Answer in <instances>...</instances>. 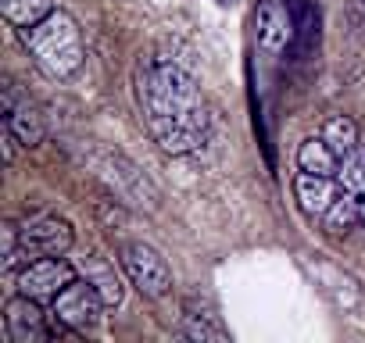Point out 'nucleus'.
Segmentation results:
<instances>
[{
	"label": "nucleus",
	"mask_w": 365,
	"mask_h": 343,
	"mask_svg": "<svg viewBox=\"0 0 365 343\" xmlns=\"http://www.w3.org/2000/svg\"><path fill=\"white\" fill-rule=\"evenodd\" d=\"M336 179L344 190H351L358 197V208H361V226H365V147H358L354 154H347L340 161V172Z\"/></svg>",
	"instance_id": "nucleus-16"
},
{
	"label": "nucleus",
	"mask_w": 365,
	"mask_h": 343,
	"mask_svg": "<svg viewBox=\"0 0 365 343\" xmlns=\"http://www.w3.org/2000/svg\"><path fill=\"white\" fill-rule=\"evenodd\" d=\"M4 332L11 343H43L51 339V315H43L40 300L19 293L4 304Z\"/></svg>",
	"instance_id": "nucleus-7"
},
{
	"label": "nucleus",
	"mask_w": 365,
	"mask_h": 343,
	"mask_svg": "<svg viewBox=\"0 0 365 343\" xmlns=\"http://www.w3.org/2000/svg\"><path fill=\"white\" fill-rule=\"evenodd\" d=\"M4 122L15 129V136L22 139L26 150L40 147V139H43V115H40L36 100L15 79L4 83Z\"/></svg>",
	"instance_id": "nucleus-8"
},
{
	"label": "nucleus",
	"mask_w": 365,
	"mask_h": 343,
	"mask_svg": "<svg viewBox=\"0 0 365 343\" xmlns=\"http://www.w3.org/2000/svg\"><path fill=\"white\" fill-rule=\"evenodd\" d=\"M19 40H22V47L29 51V58H33V65L47 75V79H72L79 68H83V61H86V43H83V29H79V22L68 15V11H61V8H54L47 19H40L36 26H26V29H19Z\"/></svg>",
	"instance_id": "nucleus-2"
},
{
	"label": "nucleus",
	"mask_w": 365,
	"mask_h": 343,
	"mask_svg": "<svg viewBox=\"0 0 365 343\" xmlns=\"http://www.w3.org/2000/svg\"><path fill=\"white\" fill-rule=\"evenodd\" d=\"M179 336H182V339H197V343H226V339H230V332L219 325V318H215L212 311L201 315V311L194 307V300L187 304V311H182Z\"/></svg>",
	"instance_id": "nucleus-12"
},
{
	"label": "nucleus",
	"mask_w": 365,
	"mask_h": 343,
	"mask_svg": "<svg viewBox=\"0 0 365 343\" xmlns=\"http://www.w3.org/2000/svg\"><path fill=\"white\" fill-rule=\"evenodd\" d=\"M86 279L101 290V297H104L108 307H118V304H122V279H118L108 265H93V272H90Z\"/></svg>",
	"instance_id": "nucleus-18"
},
{
	"label": "nucleus",
	"mask_w": 365,
	"mask_h": 343,
	"mask_svg": "<svg viewBox=\"0 0 365 343\" xmlns=\"http://www.w3.org/2000/svg\"><path fill=\"white\" fill-rule=\"evenodd\" d=\"M297 168L301 172H315V176H336V172H340V157H336V150L319 132V136H308L297 147Z\"/></svg>",
	"instance_id": "nucleus-11"
},
{
	"label": "nucleus",
	"mask_w": 365,
	"mask_h": 343,
	"mask_svg": "<svg viewBox=\"0 0 365 343\" xmlns=\"http://www.w3.org/2000/svg\"><path fill=\"white\" fill-rule=\"evenodd\" d=\"M76 243V229L58 218V215H43L22 226V254L26 261L33 258H65Z\"/></svg>",
	"instance_id": "nucleus-5"
},
{
	"label": "nucleus",
	"mask_w": 365,
	"mask_h": 343,
	"mask_svg": "<svg viewBox=\"0 0 365 343\" xmlns=\"http://www.w3.org/2000/svg\"><path fill=\"white\" fill-rule=\"evenodd\" d=\"M118 261H122V272L129 275V283L150 297V300H161L172 293V268L168 261L143 240H133V243H122L118 250Z\"/></svg>",
	"instance_id": "nucleus-3"
},
{
	"label": "nucleus",
	"mask_w": 365,
	"mask_h": 343,
	"mask_svg": "<svg viewBox=\"0 0 365 343\" xmlns=\"http://www.w3.org/2000/svg\"><path fill=\"white\" fill-rule=\"evenodd\" d=\"M347 29L358 43H365V0H347Z\"/></svg>",
	"instance_id": "nucleus-19"
},
{
	"label": "nucleus",
	"mask_w": 365,
	"mask_h": 343,
	"mask_svg": "<svg viewBox=\"0 0 365 343\" xmlns=\"http://www.w3.org/2000/svg\"><path fill=\"white\" fill-rule=\"evenodd\" d=\"M76 279V268L65 258H33L19 268V293L33 300H54L68 283Z\"/></svg>",
	"instance_id": "nucleus-6"
},
{
	"label": "nucleus",
	"mask_w": 365,
	"mask_h": 343,
	"mask_svg": "<svg viewBox=\"0 0 365 343\" xmlns=\"http://www.w3.org/2000/svg\"><path fill=\"white\" fill-rule=\"evenodd\" d=\"M322 139L336 150L340 161L361 147V143H358V125H354V118H347V115H333V118H326V125H322Z\"/></svg>",
	"instance_id": "nucleus-15"
},
{
	"label": "nucleus",
	"mask_w": 365,
	"mask_h": 343,
	"mask_svg": "<svg viewBox=\"0 0 365 343\" xmlns=\"http://www.w3.org/2000/svg\"><path fill=\"white\" fill-rule=\"evenodd\" d=\"M255 29H258V43L269 54H279L290 40H294V22L283 0H258L255 4Z\"/></svg>",
	"instance_id": "nucleus-10"
},
{
	"label": "nucleus",
	"mask_w": 365,
	"mask_h": 343,
	"mask_svg": "<svg viewBox=\"0 0 365 343\" xmlns=\"http://www.w3.org/2000/svg\"><path fill=\"white\" fill-rule=\"evenodd\" d=\"M22 261H26V254H22V229L15 222H4V229H0V268L15 272Z\"/></svg>",
	"instance_id": "nucleus-17"
},
{
	"label": "nucleus",
	"mask_w": 365,
	"mask_h": 343,
	"mask_svg": "<svg viewBox=\"0 0 365 343\" xmlns=\"http://www.w3.org/2000/svg\"><path fill=\"white\" fill-rule=\"evenodd\" d=\"M136 104L150 139L165 154H194L208 139L212 118L197 79L165 54L136 65Z\"/></svg>",
	"instance_id": "nucleus-1"
},
{
	"label": "nucleus",
	"mask_w": 365,
	"mask_h": 343,
	"mask_svg": "<svg viewBox=\"0 0 365 343\" xmlns=\"http://www.w3.org/2000/svg\"><path fill=\"white\" fill-rule=\"evenodd\" d=\"M51 11H54L51 0H0V15H4V22L15 26V29L36 26V22L47 19Z\"/></svg>",
	"instance_id": "nucleus-14"
},
{
	"label": "nucleus",
	"mask_w": 365,
	"mask_h": 343,
	"mask_svg": "<svg viewBox=\"0 0 365 343\" xmlns=\"http://www.w3.org/2000/svg\"><path fill=\"white\" fill-rule=\"evenodd\" d=\"M108 304H104V297H101V290L90 283V279H72L58 297H54V311L51 315H58L72 332H86V329H93L97 322H101V311H104Z\"/></svg>",
	"instance_id": "nucleus-4"
},
{
	"label": "nucleus",
	"mask_w": 365,
	"mask_h": 343,
	"mask_svg": "<svg viewBox=\"0 0 365 343\" xmlns=\"http://www.w3.org/2000/svg\"><path fill=\"white\" fill-rule=\"evenodd\" d=\"M358 222H361L358 197H354L351 190H344V186H340L336 201H333V204H329V211L322 215V229H326L329 236H347V233H351Z\"/></svg>",
	"instance_id": "nucleus-13"
},
{
	"label": "nucleus",
	"mask_w": 365,
	"mask_h": 343,
	"mask_svg": "<svg viewBox=\"0 0 365 343\" xmlns=\"http://www.w3.org/2000/svg\"><path fill=\"white\" fill-rule=\"evenodd\" d=\"M340 194V179L336 176H315V172H301L297 168V176H294V201L297 208L315 222H322V215L329 211V204L336 201Z\"/></svg>",
	"instance_id": "nucleus-9"
}]
</instances>
